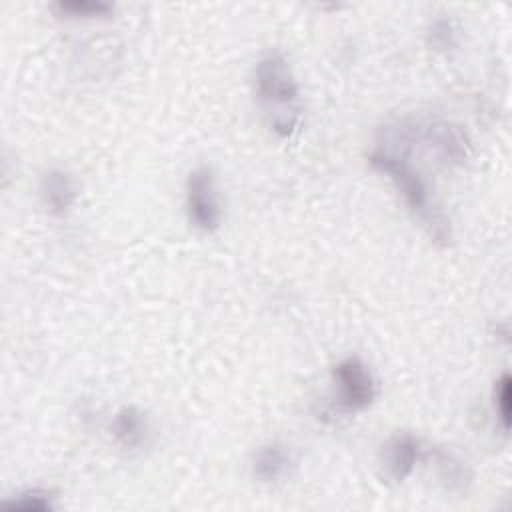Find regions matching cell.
I'll return each instance as SVG.
<instances>
[{
    "label": "cell",
    "instance_id": "4",
    "mask_svg": "<svg viewBox=\"0 0 512 512\" xmlns=\"http://www.w3.org/2000/svg\"><path fill=\"white\" fill-rule=\"evenodd\" d=\"M336 402L346 412L366 410L376 398V382L370 368L356 356L334 366Z\"/></svg>",
    "mask_w": 512,
    "mask_h": 512
},
{
    "label": "cell",
    "instance_id": "7",
    "mask_svg": "<svg viewBox=\"0 0 512 512\" xmlns=\"http://www.w3.org/2000/svg\"><path fill=\"white\" fill-rule=\"evenodd\" d=\"M148 430V418L136 406L120 408L110 422V434L124 450L140 448L148 438Z\"/></svg>",
    "mask_w": 512,
    "mask_h": 512
},
{
    "label": "cell",
    "instance_id": "5",
    "mask_svg": "<svg viewBox=\"0 0 512 512\" xmlns=\"http://www.w3.org/2000/svg\"><path fill=\"white\" fill-rule=\"evenodd\" d=\"M418 454L420 442L410 432H398L390 436L380 450L382 476L394 484L404 482L412 474L418 462Z\"/></svg>",
    "mask_w": 512,
    "mask_h": 512
},
{
    "label": "cell",
    "instance_id": "6",
    "mask_svg": "<svg viewBox=\"0 0 512 512\" xmlns=\"http://www.w3.org/2000/svg\"><path fill=\"white\" fill-rule=\"evenodd\" d=\"M292 464L294 456L290 448L280 442H270L256 450L252 460V472L260 482L272 484L286 478L290 474Z\"/></svg>",
    "mask_w": 512,
    "mask_h": 512
},
{
    "label": "cell",
    "instance_id": "8",
    "mask_svg": "<svg viewBox=\"0 0 512 512\" xmlns=\"http://www.w3.org/2000/svg\"><path fill=\"white\" fill-rule=\"evenodd\" d=\"M426 142L446 164H460L466 158V136L462 130L450 122H434L428 126Z\"/></svg>",
    "mask_w": 512,
    "mask_h": 512
},
{
    "label": "cell",
    "instance_id": "14",
    "mask_svg": "<svg viewBox=\"0 0 512 512\" xmlns=\"http://www.w3.org/2000/svg\"><path fill=\"white\" fill-rule=\"evenodd\" d=\"M428 40L436 50H450L456 46V26L450 18H438L432 22Z\"/></svg>",
    "mask_w": 512,
    "mask_h": 512
},
{
    "label": "cell",
    "instance_id": "2",
    "mask_svg": "<svg viewBox=\"0 0 512 512\" xmlns=\"http://www.w3.org/2000/svg\"><path fill=\"white\" fill-rule=\"evenodd\" d=\"M368 162L374 170L386 174L394 182V186L400 190L406 204L414 212H418L420 216H428L432 226L438 228V224L432 216V208H430L428 186L422 180V176L418 174V170L410 164V160L406 158V152L402 148L398 150V148H392V146H386V144H378L370 152ZM438 230H436V234H438Z\"/></svg>",
    "mask_w": 512,
    "mask_h": 512
},
{
    "label": "cell",
    "instance_id": "1",
    "mask_svg": "<svg viewBox=\"0 0 512 512\" xmlns=\"http://www.w3.org/2000/svg\"><path fill=\"white\" fill-rule=\"evenodd\" d=\"M256 98L270 126L288 136L298 118V82L288 60L280 52H268L254 68Z\"/></svg>",
    "mask_w": 512,
    "mask_h": 512
},
{
    "label": "cell",
    "instance_id": "12",
    "mask_svg": "<svg viewBox=\"0 0 512 512\" xmlns=\"http://www.w3.org/2000/svg\"><path fill=\"white\" fill-rule=\"evenodd\" d=\"M4 510L14 512V510H22V512H46L52 510V502H50V494L44 490H26L10 500H6L2 504Z\"/></svg>",
    "mask_w": 512,
    "mask_h": 512
},
{
    "label": "cell",
    "instance_id": "3",
    "mask_svg": "<svg viewBox=\"0 0 512 512\" xmlns=\"http://www.w3.org/2000/svg\"><path fill=\"white\" fill-rule=\"evenodd\" d=\"M186 210L190 222L202 232L218 230L222 222V206L218 198L216 178L208 166H200L186 180Z\"/></svg>",
    "mask_w": 512,
    "mask_h": 512
},
{
    "label": "cell",
    "instance_id": "9",
    "mask_svg": "<svg viewBox=\"0 0 512 512\" xmlns=\"http://www.w3.org/2000/svg\"><path fill=\"white\" fill-rule=\"evenodd\" d=\"M40 192H42V198H44V204L48 206V210L56 216L66 214L78 194L72 176L64 170H48L42 176Z\"/></svg>",
    "mask_w": 512,
    "mask_h": 512
},
{
    "label": "cell",
    "instance_id": "10",
    "mask_svg": "<svg viewBox=\"0 0 512 512\" xmlns=\"http://www.w3.org/2000/svg\"><path fill=\"white\" fill-rule=\"evenodd\" d=\"M436 472L448 490H464V486L470 482L466 462L452 450H440L436 454Z\"/></svg>",
    "mask_w": 512,
    "mask_h": 512
},
{
    "label": "cell",
    "instance_id": "13",
    "mask_svg": "<svg viewBox=\"0 0 512 512\" xmlns=\"http://www.w3.org/2000/svg\"><path fill=\"white\" fill-rule=\"evenodd\" d=\"M512 380L508 374H502L494 386V412L502 430L510 428V412H512Z\"/></svg>",
    "mask_w": 512,
    "mask_h": 512
},
{
    "label": "cell",
    "instance_id": "11",
    "mask_svg": "<svg viewBox=\"0 0 512 512\" xmlns=\"http://www.w3.org/2000/svg\"><path fill=\"white\" fill-rule=\"evenodd\" d=\"M58 16L74 18V20H90V18H106L114 12V6L102 0H60L52 6Z\"/></svg>",
    "mask_w": 512,
    "mask_h": 512
}]
</instances>
